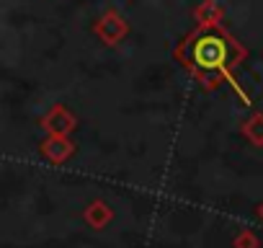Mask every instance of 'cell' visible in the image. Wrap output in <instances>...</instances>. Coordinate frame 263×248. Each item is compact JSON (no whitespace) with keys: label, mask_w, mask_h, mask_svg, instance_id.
Returning <instances> with one entry per match:
<instances>
[{"label":"cell","mask_w":263,"mask_h":248,"mask_svg":"<svg viewBox=\"0 0 263 248\" xmlns=\"http://www.w3.org/2000/svg\"><path fill=\"white\" fill-rule=\"evenodd\" d=\"M98 31L108 39V44H116V39H119V37H124L126 26H124V21H121L116 13H108V16L103 19V24L98 26Z\"/></svg>","instance_id":"cell-2"},{"label":"cell","mask_w":263,"mask_h":248,"mask_svg":"<svg viewBox=\"0 0 263 248\" xmlns=\"http://www.w3.org/2000/svg\"><path fill=\"white\" fill-rule=\"evenodd\" d=\"M178 57L201 80H206L209 85H214L232 65H237V60L242 57V49L222 29H217V26H201L199 31H194L181 44Z\"/></svg>","instance_id":"cell-1"}]
</instances>
